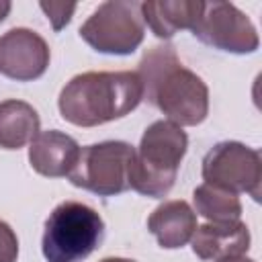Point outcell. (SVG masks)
<instances>
[{
	"label": "cell",
	"mask_w": 262,
	"mask_h": 262,
	"mask_svg": "<svg viewBox=\"0 0 262 262\" xmlns=\"http://www.w3.org/2000/svg\"><path fill=\"white\" fill-rule=\"evenodd\" d=\"M143 98L178 127L201 125L209 115V88L184 68L172 45H156L139 61Z\"/></svg>",
	"instance_id": "6da1fadb"
},
{
	"label": "cell",
	"mask_w": 262,
	"mask_h": 262,
	"mask_svg": "<svg viewBox=\"0 0 262 262\" xmlns=\"http://www.w3.org/2000/svg\"><path fill=\"white\" fill-rule=\"evenodd\" d=\"M143 100L137 72H84L59 92V115L76 127H98L121 119Z\"/></svg>",
	"instance_id": "7a4b0ae2"
},
{
	"label": "cell",
	"mask_w": 262,
	"mask_h": 262,
	"mask_svg": "<svg viewBox=\"0 0 262 262\" xmlns=\"http://www.w3.org/2000/svg\"><path fill=\"white\" fill-rule=\"evenodd\" d=\"M186 147L188 135L182 127L168 119L154 121L143 131L135 149L129 170V186L143 196H166L176 182Z\"/></svg>",
	"instance_id": "3957f363"
},
{
	"label": "cell",
	"mask_w": 262,
	"mask_h": 262,
	"mask_svg": "<svg viewBox=\"0 0 262 262\" xmlns=\"http://www.w3.org/2000/svg\"><path fill=\"white\" fill-rule=\"evenodd\" d=\"M104 237L102 217L78 201L59 203L47 217L41 250L47 262H82Z\"/></svg>",
	"instance_id": "277c9868"
},
{
	"label": "cell",
	"mask_w": 262,
	"mask_h": 262,
	"mask_svg": "<svg viewBox=\"0 0 262 262\" xmlns=\"http://www.w3.org/2000/svg\"><path fill=\"white\" fill-rule=\"evenodd\" d=\"M80 37L98 53L131 55L145 37L141 2L108 0L102 2L80 27Z\"/></svg>",
	"instance_id": "5b68a950"
},
{
	"label": "cell",
	"mask_w": 262,
	"mask_h": 262,
	"mask_svg": "<svg viewBox=\"0 0 262 262\" xmlns=\"http://www.w3.org/2000/svg\"><path fill=\"white\" fill-rule=\"evenodd\" d=\"M135 147L127 141H100L80 149V156L68 174L78 188L98 196H115L129 190V170Z\"/></svg>",
	"instance_id": "8992f818"
},
{
	"label": "cell",
	"mask_w": 262,
	"mask_h": 262,
	"mask_svg": "<svg viewBox=\"0 0 262 262\" xmlns=\"http://www.w3.org/2000/svg\"><path fill=\"white\" fill-rule=\"evenodd\" d=\"M203 180L233 194H250L260 201L262 160L260 151L239 141H219L203 158Z\"/></svg>",
	"instance_id": "52a82bcc"
},
{
	"label": "cell",
	"mask_w": 262,
	"mask_h": 262,
	"mask_svg": "<svg viewBox=\"0 0 262 262\" xmlns=\"http://www.w3.org/2000/svg\"><path fill=\"white\" fill-rule=\"evenodd\" d=\"M190 31L205 45L227 53H254L260 45L254 23L231 2H203Z\"/></svg>",
	"instance_id": "ba28073f"
},
{
	"label": "cell",
	"mask_w": 262,
	"mask_h": 262,
	"mask_svg": "<svg viewBox=\"0 0 262 262\" xmlns=\"http://www.w3.org/2000/svg\"><path fill=\"white\" fill-rule=\"evenodd\" d=\"M51 51L47 41L25 27L0 37V74L16 82H33L47 72Z\"/></svg>",
	"instance_id": "9c48e42d"
},
{
	"label": "cell",
	"mask_w": 262,
	"mask_h": 262,
	"mask_svg": "<svg viewBox=\"0 0 262 262\" xmlns=\"http://www.w3.org/2000/svg\"><path fill=\"white\" fill-rule=\"evenodd\" d=\"M80 156L78 141L57 129L39 131L29 145L31 168L45 178H63L72 172Z\"/></svg>",
	"instance_id": "30bf717a"
},
{
	"label": "cell",
	"mask_w": 262,
	"mask_h": 262,
	"mask_svg": "<svg viewBox=\"0 0 262 262\" xmlns=\"http://www.w3.org/2000/svg\"><path fill=\"white\" fill-rule=\"evenodd\" d=\"M192 252L201 260L217 262L231 256H244L250 248V231L248 225L237 221H221V223H203L196 225L192 237Z\"/></svg>",
	"instance_id": "8fae6325"
},
{
	"label": "cell",
	"mask_w": 262,
	"mask_h": 262,
	"mask_svg": "<svg viewBox=\"0 0 262 262\" xmlns=\"http://www.w3.org/2000/svg\"><path fill=\"white\" fill-rule=\"evenodd\" d=\"M147 229L166 250L182 248L196 229V213L186 201H166L147 217Z\"/></svg>",
	"instance_id": "7c38bea8"
},
{
	"label": "cell",
	"mask_w": 262,
	"mask_h": 262,
	"mask_svg": "<svg viewBox=\"0 0 262 262\" xmlns=\"http://www.w3.org/2000/svg\"><path fill=\"white\" fill-rule=\"evenodd\" d=\"M201 8L199 0H149L141 2V16L156 37L170 39L180 29H192Z\"/></svg>",
	"instance_id": "4fadbf2b"
},
{
	"label": "cell",
	"mask_w": 262,
	"mask_h": 262,
	"mask_svg": "<svg viewBox=\"0 0 262 262\" xmlns=\"http://www.w3.org/2000/svg\"><path fill=\"white\" fill-rule=\"evenodd\" d=\"M41 121L33 104L16 98L0 102V147L20 149L39 133Z\"/></svg>",
	"instance_id": "5bb4252c"
},
{
	"label": "cell",
	"mask_w": 262,
	"mask_h": 262,
	"mask_svg": "<svg viewBox=\"0 0 262 262\" xmlns=\"http://www.w3.org/2000/svg\"><path fill=\"white\" fill-rule=\"evenodd\" d=\"M192 203H194V211L213 223L237 221L244 211L237 194L223 190L219 186L207 184V182H203L201 186L194 188Z\"/></svg>",
	"instance_id": "9a60e30c"
},
{
	"label": "cell",
	"mask_w": 262,
	"mask_h": 262,
	"mask_svg": "<svg viewBox=\"0 0 262 262\" xmlns=\"http://www.w3.org/2000/svg\"><path fill=\"white\" fill-rule=\"evenodd\" d=\"M39 6H41V10L47 14V18H49L53 31H61V29L70 23L74 10L78 8L76 4H66V2H41Z\"/></svg>",
	"instance_id": "2e32d148"
},
{
	"label": "cell",
	"mask_w": 262,
	"mask_h": 262,
	"mask_svg": "<svg viewBox=\"0 0 262 262\" xmlns=\"http://www.w3.org/2000/svg\"><path fill=\"white\" fill-rule=\"evenodd\" d=\"M16 258H18V237L6 221H0V262H16Z\"/></svg>",
	"instance_id": "e0dca14e"
},
{
	"label": "cell",
	"mask_w": 262,
	"mask_h": 262,
	"mask_svg": "<svg viewBox=\"0 0 262 262\" xmlns=\"http://www.w3.org/2000/svg\"><path fill=\"white\" fill-rule=\"evenodd\" d=\"M10 8H12V4H10L8 0H0V23H2V20L8 16Z\"/></svg>",
	"instance_id": "ac0fdd59"
},
{
	"label": "cell",
	"mask_w": 262,
	"mask_h": 262,
	"mask_svg": "<svg viewBox=\"0 0 262 262\" xmlns=\"http://www.w3.org/2000/svg\"><path fill=\"white\" fill-rule=\"evenodd\" d=\"M217 262H256V260L246 258V254H244V256H231V258H223V260H217Z\"/></svg>",
	"instance_id": "d6986e66"
},
{
	"label": "cell",
	"mask_w": 262,
	"mask_h": 262,
	"mask_svg": "<svg viewBox=\"0 0 262 262\" xmlns=\"http://www.w3.org/2000/svg\"><path fill=\"white\" fill-rule=\"evenodd\" d=\"M100 262H135V260H129V258H117V256H113V258H102Z\"/></svg>",
	"instance_id": "ffe728a7"
}]
</instances>
